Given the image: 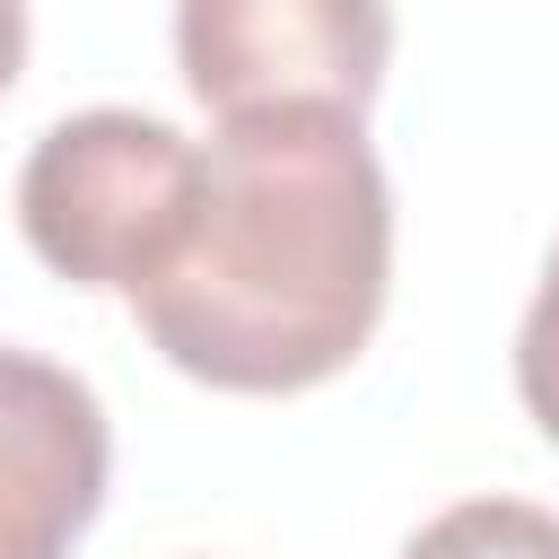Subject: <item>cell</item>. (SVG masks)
<instances>
[{"label":"cell","mask_w":559,"mask_h":559,"mask_svg":"<svg viewBox=\"0 0 559 559\" xmlns=\"http://www.w3.org/2000/svg\"><path fill=\"white\" fill-rule=\"evenodd\" d=\"M393 61L384 0H175V70L183 87L236 114H367Z\"/></svg>","instance_id":"3957f363"},{"label":"cell","mask_w":559,"mask_h":559,"mask_svg":"<svg viewBox=\"0 0 559 559\" xmlns=\"http://www.w3.org/2000/svg\"><path fill=\"white\" fill-rule=\"evenodd\" d=\"M402 559H559V515L533 498H454L402 542Z\"/></svg>","instance_id":"5b68a950"},{"label":"cell","mask_w":559,"mask_h":559,"mask_svg":"<svg viewBox=\"0 0 559 559\" xmlns=\"http://www.w3.org/2000/svg\"><path fill=\"white\" fill-rule=\"evenodd\" d=\"M114 428L87 376L0 341V559H70L105 507Z\"/></svg>","instance_id":"277c9868"},{"label":"cell","mask_w":559,"mask_h":559,"mask_svg":"<svg viewBox=\"0 0 559 559\" xmlns=\"http://www.w3.org/2000/svg\"><path fill=\"white\" fill-rule=\"evenodd\" d=\"M393 183L358 114H236L201 148L183 253L131 297L148 349L210 393H314L384 323Z\"/></svg>","instance_id":"6da1fadb"},{"label":"cell","mask_w":559,"mask_h":559,"mask_svg":"<svg viewBox=\"0 0 559 559\" xmlns=\"http://www.w3.org/2000/svg\"><path fill=\"white\" fill-rule=\"evenodd\" d=\"M26 70V0H0V96L17 87Z\"/></svg>","instance_id":"52a82bcc"},{"label":"cell","mask_w":559,"mask_h":559,"mask_svg":"<svg viewBox=\"0 0 559 559\" xmlns=\"http://www.w3.org/2000/svg\"><path fill=\"white\" fill-rule=\"evenodd\" d=\"M515 393H524V419L559 445V245L542 262V288L515 323Z\"/></svg>","instance_id":"8992f818"},{"label":"cell","mask_w":559,"mask_h":559,"mask_svg":"<svg viewBox=\"0 0 559 559\" xmlns=\"http://www.w3.org/2000/svg\"><path fill=\"white\" fill-rule=\"evenodd\" d=\"M192 210H201V140L131 105L61 114L17 166V227L35 262L96 297H140L183 253Z\"/></svg>","instance_id":"7a4b0ae2"}]
</instances>
